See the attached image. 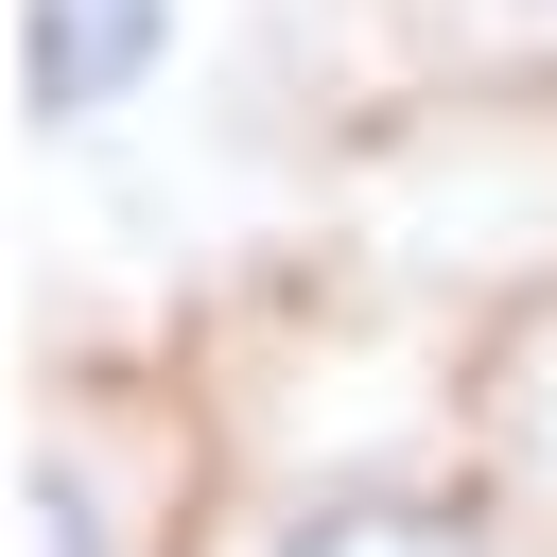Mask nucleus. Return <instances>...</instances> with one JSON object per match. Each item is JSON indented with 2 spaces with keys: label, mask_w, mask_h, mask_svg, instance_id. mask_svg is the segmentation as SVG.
<instances>
[{
  "label": "nucleus",
  "mask_w": 557,
  "mask_h": 557,
  "mask_svg": "<svg viewBox=\"0 0 557 557\" xmlns=\"http://www.w3.org/2000/svg\"><path fill=\"white\" fill-rule=\"evenodd\" d=\"M191 52V0H17L0 17V70H17V139H104L174 87Z\"/></svg>",
  "instance_id": "1"
},
{
  "label": "nucleus",
  "mask_w": 557,
  "mask_h": 557,
  "mask_svg": "<svg viewBox=\"0 0 557 557\" xmlns=\"http://www.w3.org/2000/svg\"><path fill=\"white\" fill-rule=\"evenodd\" d=\"M244 557H522L470 470H331L244 522Z\"/></svg>",
  "instance_id": "2"
},
{
  "label": "nucleus",
  "mask_w": 557,
  "mask_h": 557,
  "mask_svg": "<svg viewBox=\"0 0 557 557\" xmlns=\"http://www.w3.org/2000/svg\"><path fill=\"white\" fill-rule=\"evenodd\" d=\"M0 557H139V453L104 418H35L0 470Z\"/></svg>",
  "instance_id": "3"
},
{
  "label": "nucleus",
  "mask_w": 557,
  "mask_h": 557,
  "mask_svg": "<svg viewBox=\"0 0 557 557\" xmlns=\"http://www.w3.org/2000/svg\"><path fill=\"white\" fill-rule=\"evenodd\" d=\"M470 35H505V52H557V0H453Z\"/></svg>",
  "instance_id": "4"
}]
</instances>
